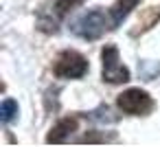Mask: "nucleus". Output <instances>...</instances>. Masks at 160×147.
<instances>
[{
    "label": "nucleus",
    "instance_id": "3",
    "mask_svg": "<svg viewBox=\"0 0 160 147\" xmlns=\"http://www.w3.org/2000/svg\"><path fill=\"white\" fill-rule=\"evenodd\" d=\"M101 59H103V79L108 84H125V81H129V70L121 64L118 48L114 44L103 46Z\"/></svg>",
    "mask_w": 160,
    "mask_h": 147
},
{
    "label": "nucleus",
    "instance_id": "1",
    "mask_svg": "<svg viewBox=\"0 0 160 147\" xmlns=\"http://www.w3.org/2000/svg\"><path fill=\"white\" fill-rule=\"evenodd\" d=\"M105 29H112V20H110V13H105L103 9H90L72 27V31L83 40H97L103 35Z\"/></svg>",
    "mask_w": 160,
    "mask_h": 147
},
{
    "label": "nucleus",
    "instance_id": "7",
    "mask_svg": "<svg viewBox=\"0 0 160 147\" xmlns=\"http://www.w3.org/2000/svg\"><path fill=\"white\" fill-rule=\"evenodd\" d=\"M16 114H18V103L13 99H5L2 105H0V116H2V121L5 123H11L16 119Z\"/></svg>",
    "mask_w": 160,
    "mask_h": 147
},
{
    "label": "nucleus",
    "instance_id": "4",
    "mask_svg": "<svg viewBox=\"0 0 160 147\" xmlns=\"http://www.w3.org/2000/svg\"><path fill=\"white\" fill-rule=\"evenodd\" d=\"M118 108L125 112V114H134V116H140V114H149L151 108H153V101L151 97L140 90V88H129L125 90L123 94H118Z\"/></svg>",
    "mask_w": 160,
    "mask_h": 147
},
{
    "label": "nucleus",
    "instance_id": "6",
    "mask_svg": "<svg viewBox=\"0 0 160 147\" xmlns=\"http://www.w3.org/2000/svg\"><path fill=\"white\" fill-rule=\"evenodd\" d=\"M138 7V0H118V3L110 9V20H112V29H116L127 16L132 9Z\"/></svg>",
    "mask_w": 160,
    "mask_h": 147
},
{
    "label": "nucleus",
    "instance_id": "8",
    "mask_svg": "<svg viewBox=\"0 0 160 147\" xmlns=\"http://www.w3.org/2000/svg\"><path fill=\"white\" fill-rule=\"evenodd\" d=\"M83 3V0H57L55 3V13L59 16V18H64L66 13H70L75 7H79Z\"/></svg>",
    "mask_w": 160,
    "mask_h": 147
},
{
    "label": "nucleus",
    "instance_id": "2",
    "mask_svg": "<svg viewBox=\"0 0 160 147\" xmlns=\"http://www.w3.org/2000/svg\"><path fill=\"white\" fill-rule=\"evenodd\" d=\"M53 73L62 79H79L88 73V59L77 51H64L57 57Z\"/></svg>",
    "mask_w": 160,
    "mask_h": 147
},
{
    "label": "nucleus",
    "instance_id": "5",
    "mask_svg": "<svg viewBox=\"0 0 160 147\" xmlns=\"http://www.w3.org/2000/svg\"><path fill=\"white\" fill-rule=\"evenodd\" d=\"M75 129H77V119L75 116H66V119H62L59 123L53 125L51 134L46 136V143H64Z\"/></svg>",
    "mask_w": 160,
    "mask_h": 147
}]
</instances>
